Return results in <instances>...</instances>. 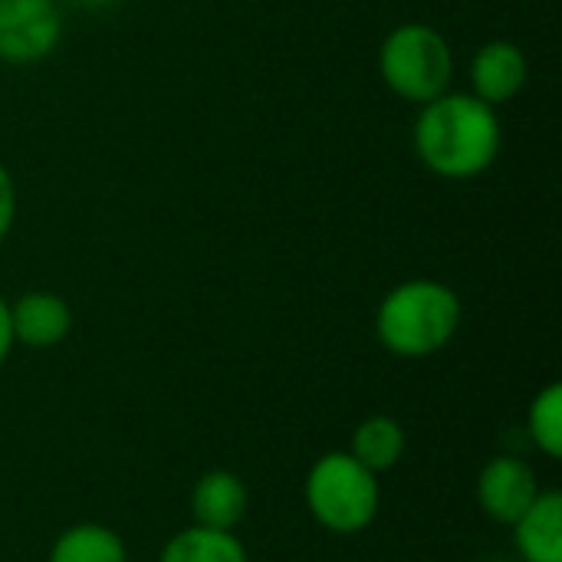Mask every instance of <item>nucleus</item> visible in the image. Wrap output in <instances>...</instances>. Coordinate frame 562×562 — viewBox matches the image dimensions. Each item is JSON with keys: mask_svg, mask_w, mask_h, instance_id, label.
I'll list each match as a JSON object with an SVG mask.
<instances>
[{"mask_svg": "<svg viewBox=\"0 0 562 562\" xmlns=\"http://www.w3.org/2000/svg\"><path fill=\"white\" fill-rule=\"evenodd\" d=\"M412 145L418 161L445 181H471L494 168L504 148V122L474 92H454L418 109Z\"/></svg>", "mask_w": 562, "mask_h": 562, "instance_id": "nucleus-1", "label": "nucleus"}, {"mask_svg": "<svg viewBox=\"0 0 562 562\" xmlns=\"http://www.w3.org/2000/svg\"><path fill=\"white\" fill-rule=\"evenodd\" d=\"M464 319L454 286L415 277L395 283L375 310V336L398 359H428L451 346Z\"/></svg>", "mask_w": 562, "mask_h": 562, "instance_id": "nucleus-2", "label": "nucleus"}, {"mask_svg": "<svg viewBox=\"0 0 562 562\" xmlns=\"http://www.w3.org/2000/svg\"><path fill=\"white\" fill-rule=\"evenodd\" d=\"M379 76L402 102L425 105L451 89L454 49L431 23H398L379 46Z\"/></svg>", "mask_w": 562, "mask_h": 562, "instance_id": "nucleus-3", "label": "nucleus"}, {"mask_svg": "<svg viewBox=\"0 0 562 562\" xmlns=\"http://www.w3.org/2000/svg\"><path fill=\"white\" fill-rule=\"evenodd\" d=\"M303 497L323 530L336 537H356L379 517L382 487L379 477L349 451H326L313 461Z\"/></svg>", "mask_w": 562, "mask_h": 562, "instance_id": "nucleus-4", "label": "nucleus"}, {"mask_svg": "<svg viewBox=\"0 0 562 562\" xmlns=\"http://www.w3.org/2000/svg\"><path fill=\"white\" fill-rule=\"evenodd\" d=\"M63 40L59 0H0V63L33 66Z\"/></svg>", "mask_w": 562, "mask_h": 562, "instance_id": "nucleus-5", "label": "nucleus"}, {"mask_svg": "<svg viewBox=\"0 0 562 562\" xmlns=\"http://www.w3.org/2000/svg\"><path fill=\"white\" fill-rule=\"evenodd\" d=\"M540 491L543 487H540L537 471L514 454L491 458L477 474V504L494 524H504V527H514L524 517V510L537 501Z\"/></svg>", "mask_w": 562, "mask_h": 562, "instance_id": "nucleus-6", "label": "nucleus"}, {"mask_svg": "<svg viewBox=\"0 0 562 562\" xmlns=\"http://www.w3.org/2000/svg\"><path fill=\"white\" fill-rule=\"evenodd\" d=\"M468 79H471L468 92H474L481 102L497 109V105L514 102L527 89L530 59H527L524 46H517L514 40H487L484 46L474 49Z\"/></svg>", "mask_w": 562, "mask_h": 562, "instance_id": "nucleus-7", "label": "nucleus"}, {"mask_svg": "<svg viewBox=\"0 0 562 562\" xmlns=\"http://www.w3.org/2000/svg\"><path fill=\"white\" fill-rule=\"evenodd\" d=\"M13 342L26 349H53L72 333V310L59 293L30 290L10 303Z\"/></svg>", "mask_w": 562, "mask_h": 562, "instance_id": "nucleus-8", "label": "nucleus"}, {"mask_svg": "<svg viewBox=\"0 0 562 562\" xmlns=\"http://www.w3.org/2000/svg\"><path fill=\"white\" fill-rule=\"evenodd\" d=\"M250 494L234 471H207L191 487V524L211 530H237L247 517Z\"/></svg>", "mask_w": 562, "mask_h": 562, "instance_id": "nucleus-9", "label": "nucleus"}, {"mask_svg": "<svg viewBox=\"0 0 562 562\" xmlns=\"http://www.w3.org/2000/svg\"><path fill=\"white\" fill-rule=\"evenodd\" d=\"M514 543L524 562H562V497L543 487L514 524Z\"/></svg>", "mask_w": 562, "mask_h": 562, "instance_id": "nucleus-10", "label": "nucleus"}, {"mask_svg": "<svg viewBox=\"0 0 562 562\" xmlns=\"http://www.w3.org/2000/svg\"><path fill=\"white\" fill-rule=\"evenodd\" d=\"M408 448V435L405 425L392 415H369L366 422H359V428L352 431V445L349 454L369 468L375 477H382L385 471H392Z\"/></svg>", "mask_w": 562, "mask_h": 562, "instance_id": "nucleus-11", "label": "nucleus"}, {"mask_svg": "<svg viewBox=\"0 0 562 562\" xmlns=\"http://www.w3.org/2000/svg\"><path fill=\"white\" fill-rule=\"evenodd\" d=\"M46 562H128V550L105 524H72L53 540Z\"/></svg>", "mask_w": 562, "mask_h": 562, "instance_id": "nucleus-12", "label": "nucleus"}, {"mask_svg": "<svg viewBox=\"0 0 562 562\" xmlns=\"http://www.w3.org/2000/svg\"><path fill=\"white\" fill-rule=\"evenodd\" d=\"M158 562H250L247 560V550L244 543L237 540V533L231 530H211V527H184L178 530Z\"/></svg>", "mask_w": 562, "mask_h": 562, "instance_id": "nucleus-13", "label": "nucleus"}, {"mask_svg": "<svg viewBox=\"0 0 562 562\" xmlns=\"http://www.w3.org/2000/svg\"><path fill=\"white\" fill-rule=\"evenodd\" d=\"M527 435L533 441V448L550 458L560 461L562 458V385L550 382L543 385L530 408H527Z\"/></svg>", "mask_w": 562, "mask_h": 562, "instance_id": "nucleus-14", "label": "nucleus"}, {"mask_svg": "<svg viewBox=\"0 0 562 562\" xmlns=\"http://www.w3.org/2000/svg\"><path fill=\"white\" fill-rule=\"evenodd\" d=\"M16 207H20L16 181H13L10 168L0 161V244L10 237V231H13V224H16Z\"/></svg>", "mask_w": 562, "mask_h": 562, "instance_id": "nucleus-15", "label": "nucleus"}, {"mask_svg": "<svg viewBox=\"0 0 562 562\" xmlns=\"http://www.w3.org/2000/svg\"><path fill=\"white\" fill-rule=\"evenodd\" d=\"M13 323H10V303L0 296V366L10 359V352H13Z\"/></svg>", "mask_w": 562, "mask_h": 562, "instance_id": "nucleus-16", "label": "nucleus"}, {"mask_svg": "<svg viewBox=\"0 0 562 562\" xmlns=\"http://www.w3.org/2000/svg\"><path fill=\"white\" fill-rule=\"evenodd\" d=\"M69 3H76V7H92V10H102V7H112V3H119V0H69Z\"/></svg>", "mask_w": 562, "mask_h": 562, "instance_id": "nucleus-17", "label": "nucleus"}]
</instances>
